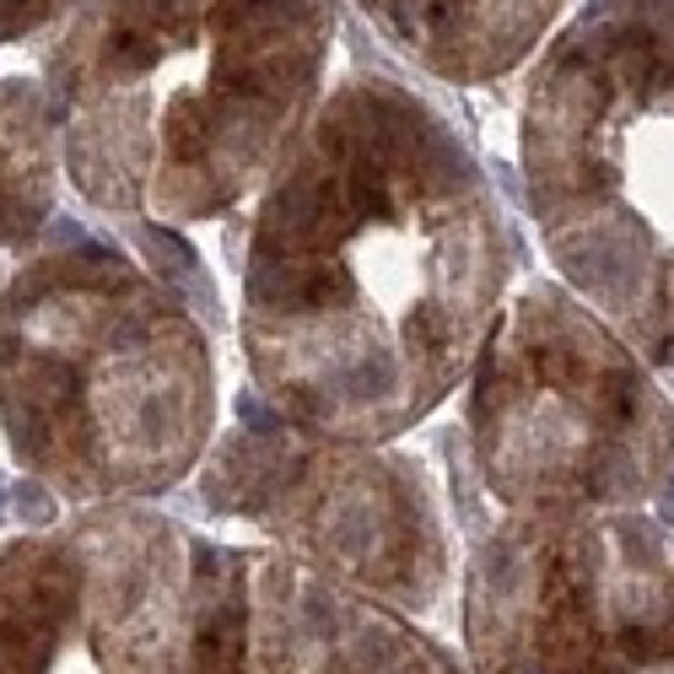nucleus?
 <instances>
[{
    "mask_svg": "<svg viewBox=\"0 0 674 674\" xmlns=\"http://www.w3.org/2000/svg\"><path fill=\"white\" fill-rule=\"evenodd\" d=\"M249 674H454L389 609L281 556H249Z\"/></svg>",
    "mask_w": 674,
    "mask_h": 674,
    "instance_id": "obj_8",
    "label": "nucleus"
},
{
    "mask_svg": "<svg viewBox=\"0 0 674 674\" xmlns=\"http://www.w3.org/2000/svg\"><path fill=\"white\" fill-rule=\"evenodd\" d=\"M513 270V221L454 119L351 71L259 189L238 265L254 384L303 437L389 443L475 373Z\"/></svg>",
    "mask_w": 674,
    "mask_h": 674,
    "instance_id": "obj_1",
    "label": "nucleus"
},
{
    "mask_svg": "<svg viewBox=\"0 0 674 674\" xmlns=\"http://www.w3.org/2000/svg\"><path fill=\"white\" fill-rule=\"evenodd\" d=\"M335 0H71L66 168L103 211L206 221L265 189L324 98Z\"/></svg>",
    "mask_w": 674,
    "mask_h": 674,
    "instance_id": "obj_2",
    "label": "nucleus"
},
{
    "mask_svg": "<svg viewBox=\"0 0 674 674\" xmlns=\"http://www.w3.org/2000/svg\"><path fill=\"white\" fill-rule=\"evenodd\" d=\"M464 432L502 518L567 524L674 497V384L562 281L502 308Z\"/></svg>",
    "mask_w": 674,
    "mask_h": 674,
    "instance_id": "obj_5",
    "label": "nucleus"
},
{
    "mask_svg": "<svg viewBox=\"0 0 674 674\" xmlns=\"http://www.w3.org/2000/svg\"><path fill=\"white\" fill-rule=\"evenodd\" d=\"M518 162L556 281L674 384V0H577L529 60Z\"/></svg>",
    "mask_w": 674,
    "mask_h": 674,
    "instance_id": "obj_3",
    "label": "nucleus"
},
{
    "mask_svg": "<svg viewBox=\"0 0 674 674\" xmlns=\"http://www.w3.org/2000/svg\"><path fill=\"white\" fill-rule=\"evenodd\" d=\"M670 502L604 518H497L469 562L480 674H674Z\"/></svg>",
    "mask_w": 674,
    "mask_h": 674,
    "instance_id": "obj_6",
    "label": "nucleus"
},
{
    "mask_svg": "<svg viewBox=\"0 0 674 674\" xmlns=\"http://www.w3.org/2000/svg\"><path fill=\"white\" fill-rule=\"evenodd\" d=\"M577 0H356L373 33L443 87H497L529 71Z\"/></svg>",
    "mask_w": 674,
    "mask_h": 674,
    "instance_id": "obj_9",
    "label": "nucleus"
},
{
    "mask_svg": "<svg viewBox=\"0 0 674 674\" xmlns=\"http://www.w3.org/2000/svg\"><path fill=\"white\" fill-rule=\"evenodd\" d=\"M17 437L81 497L178 486L216 426L206 329L125 254H60L11 335Z\"/></svg>",
    "mask_w": 674,
    "mask_h": 674,
    "instance_id": "obj_4",
    "label": "nucleus"
},
{
    "mask_svg": "<svg viewBox=\"0 0 674 674\" xmlns=\"http://www.w3.org/2000/svg\"><path fill=\"white\" fill-rule=\"evenodd\" d=\"M291 454L286 475H227L244 480L249 507L265 513V524H281L319 567L351 577L361 588H378L394 599H432L448 583V545H443V513L432 507L416 469L399 459H367L346 443H319Z\"/></svg>",
    "mask_w": 674,
    "mask_h": 674,
    "instance_id": "obj_7",
    "label": "nucleus"
}]
</instances>
